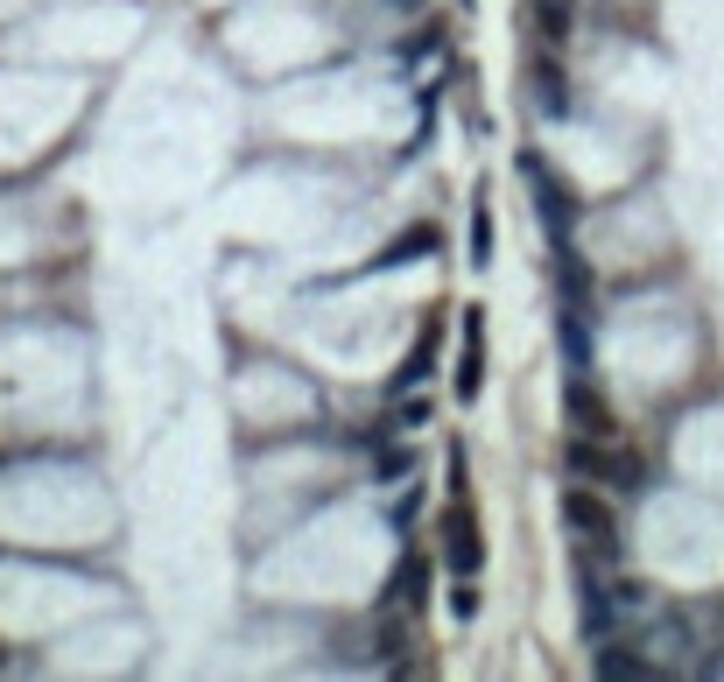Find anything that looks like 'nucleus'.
I'll use <instances>...</instances> for the list:
<instances>
[{
  "label": "nucleus",
  "mask_w": 724,
  "mask_h": 682,
  "mask_svg": "<svg viewBox=\"0 0 724 682\" xmlns=\"http://www.w3.org/2000/svg\"><path fill=\"white\" fill-rule=\"evenodd\" d=\"M569 471H577V479H605V486H640V465L626 458V450H605V437L569 444Z\"/></svg>",
  "instance_id": "1"
},
{
  "label": "nucleus",
  "mask_w": 724,
  "mask_h": 682,
  "mask_svg": "<svg viewBox=\"0 0 724 682\" xmlns=\"http://www.w3.org/2000/svg\"><path fill=\"white\" fill-rule=\"evenodd\" d=\"M521 177L535 183V212H542V225H549V246H569V219H577V204L563 198V183L549 177L535 156H521Z\"/></svg>",
  "instance_id": "2"
},
{
  "label": "nucleus",
  "mask_w": 724,
  "mask_h": 682,
  "mask_svg": "<svg viewBox=\"0 0 724 682\" xmlns=\"http://www.w3.org/2000/svg\"><path fill=\"white\" fill-rule=\"evenodd\" d=\"M563 528H569V535H584L590 548H613V507H605L598 492H584V486L563 492Z\"/></svg>",
  "instance_id": "3"
},
{
  "label": "nucleus",
  "mask_w": 724,
  "mask_h": 682,
  "mask_svg": "<svg viewBox=\"0 0 724 682\" xmlns=\"http://www.w3.org/2000/svg\"><path fill=\"white\" fill-rule=\"evenodd\" d=\"M563 408H569V423H577V437H605L613 444V408H605V394L584 381V373H569V387H563Z\"/></svg>",
  "instance_id": "4"
},
{
  "label": "nucleus",
  "mask_w": 724,
  "mask_h": 682,
  "mask_svg": "<svg viewBox=\"0 0 724 682\" xmlns=\"http://www.w3.org/2000/svg\"><path fill=\"white\" fill-rule=\"evenodd\" d=\"M444 556H450V571H457V577H479L486 542H479V521H471V507H457V514L444 521Z\"/></svg>",
  "instance_id": "5"
},
{
  "label": "nucleus",
  "mask_w": 724,
  "mask_h": 682,
  "mask_svg": "<svg viewBox=\"0 0 724 682\" xmlns=\"http://www.w3.org/2000/svg\"><path fill=\"white\" fill-rule=\"evenodd\" d=\"M486 387V317L465 310V359H457V402H471V394Z\"/></svg>",
  "instance_id": "6"
},
{
  "label": "nucleus",
  "mask_w": 724,
  "mask_h": 682,
  "mask_svg": "<svg viewBox=\"0 0 724 682\" xmlns=\"http://www.w3.org/2000/svg\"><path fill=\"white\" fill-rule=\"evenodd\" d=\"M436 338H444V324H423V338H415V352L402 359V373H394V394L402 387H423L429 366H436Z\"/></svg>",
  "instance_id": "7"
},
{
  "label": "nucleus",
  "mask_w": 724,
  "mask_h": 682,
  "mask_svg": "<svg viewBox=\"0 0 724 682\" xmlns=\"http://www.w3.org/2000/svg\"><path fill=\"white\" fill-rule=\"evenodd\" d=\"M429 246H436V225H408L402 239H387V254H380L373 268H394V260H423Z\"/></svg>",
  "instance_id": "8"
},
{
  "label": "nucleus",
  "mask_w": 724,
  "mask_h": 682,
  "mask_svg": "<svg viewBox=\"0 0 724 682\" xmlns=\"http://www.w3.org/2000/svg\"><path fill=\"white\" fill-rule=\"evenodd\" d=\"M423 584H429V563L408 556L402 571H394V584H387V605H423Z\"/></svg>",
  "instance_id": "9"
},
{
  "label": "nucleus",
  "mask_w": 724,
  "mask_h": 682,
  "mask_svg": "<svg viewBox=\"0 0 724 682\" xmlns=\"http://www.w3.org/2000/svg\"><path fill=\"white\" fill-rule=\"evenodd\" d=\"M535 92H542V106H549V113H556V120H563V113H577V99H569V92H563V71H556V64H549V56H542V64H535Z\"/></svg>",
  "instance_id": "10"
},
{
  "label": "nucleus",
  "mask_w": 724,
  "mask_h": 682,
  "mask_svg": "<svg viewBox=\"0 0 724 682\" xmlns=\"http://www.w3.org/2000/svg\"><path fill=\"white\" fill-rule=\"evenodd\" d=\"M471 268H492V204H471Z\"/></svg>",
  "instance_id": "11"
},
{
  "label": "nucleus",
  "mask_w": 724,
  "mask_h": 682,
  "mask_svg": "<svg viewBox=\"0 0 724 682\" xmlns=\"http://www.w3.org/2000/svg\"><path fill=\"white\" fill-rule=\"evenodd\" d=\"M598 675H661V669H654V654H634V648L619 654V648H605V654H598Z\"/></svg>",
  "instance_id": "12"
},
{
  "label": "nucleus",
  "mask_w": 724,
  "mask_h": 682,
  "mask_svg": "<svg viewBox=\"0 0 724 682\" xmlns=\"http://www.w3.org/2000/svg\"><path fill=\"white\" fill-rule=\"evenodd\" d=\"M569 8H577V0H535V22H542L549 43H563V35H569Z\"/></svg>",
  "instance_id": "13"
},
{
  "label": "nucleus",
  "mask_w": 724,
  "mask_h": 682,
  "mask_svg": "<svg viewBox=\"0 0 724 682\" xmlns=\"http://www.w3.org/2000/svg\"><path fill=\"white\" fill-rule=\"evenodd\" d=\"M408 471H415V458H408V450H394V444L380 450V479H387V486H394V479H408Z\"/></svg>",
  "instance_id": "14"
},
{
  "label": "nucleus",
  "mask_w": 724,
  "mask_h": 682,
  "mask_svg": "<svg viewBox=\"0 0 724 682\" xmlns=\"http://www.w3.org/2000/svg\"><path fill=\"white\" fill-rule=\"evenodd\" d=\"M450 612H457V619H479V592H471V577L450 584Z\"/></svg>",
  "instance_id": "15"
},
{
  "label": "nucleus",
  "mask_w": 724,
  "mask_h": 682,
  "mask_svg": "<svg viewBox=\"0 0 724 682\" xmlns=\"http://www.w3.org/2000/svg\"><path fill=\"white\" fill-rule=\"evenodd\" d=\"M394 8H415V0H394Z\"/></svg>",
  "instance_id": "16"
}]
</instances>
